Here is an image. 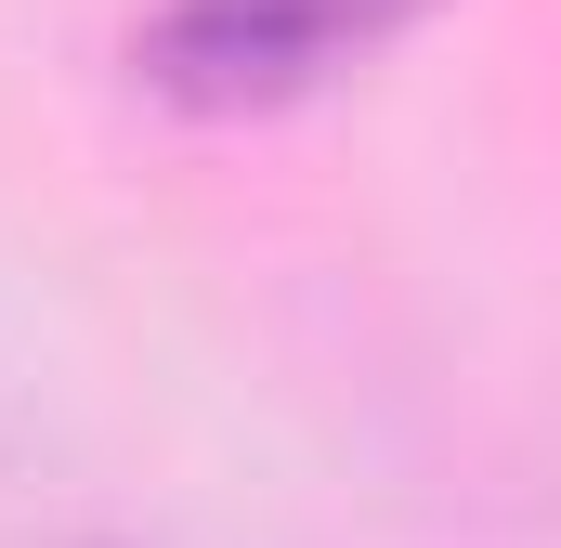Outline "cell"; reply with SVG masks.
<instances>
[{
	"label": "cell",
	"instance_id": "obj_1",
	"mask_svg": "<svg viewBox=\"0 0 561 548\" xmlns=\"http://www.w3.org/2000/svg\"><path fill=\"white\" fill-rule=\"evenodd\" d=\"M431 13L444 0H157L131 26V79L170 118H287Z\"/></svg>",
	"mask_w": 561,
	"mask_h": 548
}]
</instances>
